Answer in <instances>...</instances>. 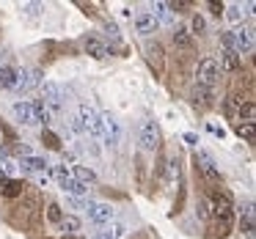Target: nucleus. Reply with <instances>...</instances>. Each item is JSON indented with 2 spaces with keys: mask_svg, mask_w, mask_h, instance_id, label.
<instances>
[{
  "mask_svg": "<svg viewBox=\"0 0 256 239\" xmlns=\"http://www.w3.org/2000/svg\"><path fill=\"white\" fill-rule=\"evenodd\" d=\"M218 77H220V66H218L215 58H204V61H198V66H196V80H198V83L196 85L212 88V85L218 83Z\"/></svg>",
  "mask_w": 256,
  "mask_h": 239,
  "instance_id": "f257e3e1",
  "label": "nucleus"
},
{
  "mask_svg": "<svg viewBox=\"0 0 256 239\" xmlns=\"http://www.w3.org/2000/svg\"><path fill=\"white\" fill-rule=\"evenodd\" d=\"M78 118L83 121V127H86V132H88V135L102 138V113H96L91 105H80Z\"/></svg>",
  "mask_w": 256,
  "mask_h": 239,
  "instance_id": "f03ea898",
  "label": "nucleus"
},
{
  "mask_svg": "<svg viewBox=\"0 0 256 239\" xmlns=\"http://www.w3.org/2000/svg\"><path fill=\"white\" fill-rule=\"evenodd\" d=\"M228 41H232V50L237 52V55H242V52H250L254 50V30L250 28H234L228 30Z\"/></svg>",
  "mask_w": 256,
  "mask_h": 239,
  "instance_id": "7ed1b4c3",
  "label": "nucleus"
},
{
  "mask_svg": "<svg viewBox=\"0 0 256 239\" xmlns=\"http://www.w3.org/2000/svg\"><path fill=\"white\" fill-rule=\"evenodd\" d=\"M196 165H198L201 176H204L210 184H220V182H223L220 168L215 165V160H212V157L206 154V151H196Z\"/></svg>",
  "mask_w": 256,
  "mask_h": 239,
  "instance_id": "20e7f679",
  "label": "nucleus"
},
{
  "mask_svg": "<svg viewBox=\"0 0 256 239\" xmlns=\"http://www.w3.org/2000/svg\"><path fill=\"white\" fill-rule=\"evenodd\" d=\"M52 173H56V179H58V184H61L64 193H69L72 198H78V195H86V190H88V187H86V184H80V182H74L72 173H69L64 165H56V168H52Z\"/></svg>",
  "mask_w": 256,
  "mask_h": 239,
  "instance_id": "39448f33",
  "label": "nucleus"
},
{
  "mask_svg": "<svg viewBox=\"0 0 256 239\" xmlns=\"http://www.w3.org/2000/svg\"><path fill=\"white\" fill-rule=\"evenodd\" d=\"M42 94H44V105H47V110H61L64 107V88L58 83H52V80H44L42 83Z\"/></svg>",
  "mask_w": 256,
  "mask_h": 239,
  "instance_id": "423d86ee",
  "label": "nucleus"
},
{
  "mask_svg": "<svg viewBox=\"0 0 256 239\" xmlns=\"http://www.w3.org/2000/svg\"><path fill=\"white\" fill-rule=\"evenodd\" d=\"M160 146V132H157L154 121H144L140 124V149L144 151H157Z\"/></svg>",
  "mask_w": 256,
  "mask_h": 239,
  "instance_id": "0eeeda50",
  "label": "nucleus"
},
{
  "mask_svg": "<svg viewBox=\"0 0 256 239\" xmlns=\"http://www.w3.org/2000/svg\"><path fill=\"white\" fill-rule=\"evenodd\" d=\"M116 217V209L110 204H88V220L96 223V226H105V223H113Z\"/></svg>",
  "mask_w": 256,
  "mask_h": 239,
  "instance_id": "6e6552de",
  "label": "nucleus"
},
{
  "mask_svg": "<svg viewBox=\"0 0 256 239\" xmlns=\"http://www.w3.org/2000/svg\"><path fill=\"white\" fill-rule=\"evenodd\" d=\"M102 138L110 146H116L118 140H122V127H118V121L113 116H108V113H102Z\"/></svg>",
  "mask_w": 256,
  "mask_h": 239,
  "instance_id": "1a4fd4ad",
  "label": "nucleus"
},
{
  "mask_svg": "<svg viewBox=\"0 0 256 239\" xmlns=\"http://www.w3.org/2000/svg\"><path fill=\"white\" fill-rule=\"evenodd\" d=\"M42 83H44V80H42L39 69H25V72H20V80H17V85H14V91L25 94V91L36 88V85H42Z\"/></svg>",
  "mask_w": 256,
  "mask_h": 239,
  "instance_id": "9d476101",
  "label": "nucleus"
},
{
  "mask_svg": "<svg viewBox=\"0 0 256 239\" xmlns=\"http://www.w3.org/2000/svg\"><path fill=\"white\" fill-rule=\"evenodd\" d=\"M12 116L17 118L20 124H25V127H34V124H36L30 102H14V105H12Z\"/></svg>",
  "mask_w": 256,
  "mask_h": 239,
  "instance_id": "9b49d317",
  "label": "nucleus"
},
{
  "mask_svg": "<svg viewBox=\"0 0 256 239\" xmlns=\"http://www.w3.org/2000/svg\"><path fill=\"white\" fill-rule=\"evenodd\" d=\"M86 55H91V58H96V61H102V58L110 55V50H108V44L100 39V36H88V39H86Z\"/></svg>",
  "mask_w": 256,
  "mask_h": 239,
  "instance_id": "f8f14e48",
  "label": "nucleus"
},
{
  "mask_svg": "<svg viewBox=\"0 0 256 239\" xmlns=\"http://www.w3.org/2000/svg\"><path fill=\"white\" fill-rule=\"evenodd\" d=\"M20 165H22V171H30V173H36V176H42V173H47L50 162H47V160H42V157L25 154L22 160H20Z\"/></svg>",
  "mask_w": 256,
  "mask_h": 239,
  "instance_id": "ddd939ff",
  "label": "nucleus"
},
{
  "mask_svg": "<svg viewBox=\"0 0 256 239\" xmlns=\"http://www.w3.org/2000/svg\"><path fill=\"white\" fill-rule=\"evenodd\" d=\"M157 28H160V25H157V19L152 17L149 11H140L138 17H135V30H138L140 36H149V33H154Z\"/></svg>",
  "mask_w": 256,
  "mask_h": 239,
  "instance_id": "4468645a",
  "label": "nucleus"
},
{
  "mask_svg": "<svg viewBox=\"0 0 256 239\" xmlns=\"http://www.w3.org/2000/svg\"><path fill=\"white\" fill-rule=\"evenodd\" d=\"M152 17L157 19V25H171L174 11L168 8V3H152Z\"/></svg>",
  "mask_w": 256,
  "mask_h": 239,
  "instance_id": "2eb2a0df",
  "label": "nucleus"
},
{
  "mask_svg": "<svg viewBox=\"0 0 256 239\" xmlns=\"http://www.w3.org/2000/svg\"><path fill=\"white\" fill-rule=\"evenodd\" d=\"M17 80H20L17 66H0V88H14Z\"/></svg>",
  "mask_w": 256,
  "mask_h": 239,
  "instance_id": "dca6fc26",
  "label": "nucleus"
},
{
  "mask_svg": "<svg viewBox=\"0 0 256 239\" xmlns=\"http://www.w3.org/2000/svg\"><path fill=\"white\" fill-rule=\"evenodd\" d=\"M190 96H193V105H198V107H212V99H215L212 88H204V85H196Z\"/></svg>",
  "mask_w": 256,
  "mask_h": 239,
  "instance_id": "f3484780",
  "label": "nucleus"
},
{
  "mask_svg": "<svg viewBox=\"0 0 256 239\" xmlns=\"http://www.w3.org/2000/svg\"><path fill=\"white\" fill-rule=\"evenodd\" d=\"M220 66L226 69V72H237V69H240V55L232 50V47H223V52H220Z\"/></svg>",
  "mask_w": 256,
  "mask_h": 239,
  "instance_id": "a211bd4d",
  "label": "nucleus"
},
{
  "mask_svg": "<svg viewBox=\"0 0 256 239\" xmlns=\"http://www.w3.org/2000/svg\"><path fill=\"white\" fill-rule=\"evenodd\" d=\"M72 179L74 182H80V184H88V182H96V173L91 171V168H86V165H74L72 171Z\"/></svg>",
  "mask_w": 256,
  "mask_h": 239,
  "instance_id": "6ab92c4d",
  "label": "nucleus"
},
{
  "mask_svg": "<svg viewBox=\"0 0 256 239\" xmlns=\"http://www.w3.org/2000/svg\"><path fill=\"white\" fill-rule=\"evenodd\" d=\"M144 52H146V58H149V63H152V66L157 63V72H160V69H162V47L157 44V41H154V44L149 41V44L144 47Z\"/></svg>",
  "mask_w": 256,
  "mask_h": 239,
  "instance_id": "aec40b11",
  "label": "nucleus"
},
{
  "mask_svg": "<svg viewBox=\"0 0 256 239\" xmlns=\"http://www.w3.org/2000/svg\"><path fill=\"white\" fill-rule=\"evenodd\" d=\"M0 190H3L6 198H17V195L22 193V184H20L17 179H3V182H0Z\"/></svg>",
  "mask_w": 256,
  "mask_h": 239,
  "instance_id": "412c9836",
  "label": "nucleus"
},
{
  "mask_svg": "<svg viewBox=\"0 0 256 239\" xmlns=\"http://www.w3.org/2000/svg\"><path fill=\"white\" fill-rule=\"evenodd\" d=\"M30 107H34V118H36V124H47V121H50V110H47V105H44L42 99L30 102Z\"/></svg>",
  "mask_w": 256,
  "mask_h": 239,
  "instance_id": "4be33fe9",
  "label": "nucleus"
},
{
  "mask_svg": "<svg viewBox=\"0 0 256 239\" xmlns=\"http://www.w3.org/2000/svg\"><path fill=\"white\" fill-rule=\"evenodd\" d=\"M174 44L188 50V47L193 44V36H190V30H188V28H176V30H174Z\"/></svg>",
  "mask_w": 256,
  "mask_h": 239,
  "instance_id": "5701e85b",
  "label": "nucleus"
},
{
  "mask_svg": "<svg viewBox=\"0 0 256 239\" xmlns=\"http://www.w3.org/2000/svg\"><path fill=\"white\" fill-rule=\"evenodd\" d=\"M80 226H83V223H80V217H74V215H66V217L61 220V228L69 234V237H74V234L80 231Z\"/></svg>",
  "mask_w": 256,
  "mask_h": 239,
  "instance_id": "b1692460",
  "label": "nucleus"
},
{
  "mask_svg": "<svg viewBox=\"0 0 256 239\" xmlns=\"http://www.w3.org/2000/svg\"><path fill=\"white\" fill-rule=\"evenodd\" d=\"M237 116L242 118V124H254V118H256V107H254V102H245V105H240Z\"/></svg>",
  "mask_w": 256,
  "mask_h": 239,
  "instance_id": "393cba45",
  "label": "nucleus"
},
{
  "mask_svg": "<svg viewBox=\"0 0 256 239\" xmlns=\"http://www.w3.org/2000/svg\"><path fill=\"white\" fill-rule=\"evenodd\" d=\"M240 228H242V234L248 239H254V212H245L242 220H240Z\"/></svg>",
  "mask_w": 256,
  "mask_h": 239,
  "instance_id": "a878e982",
  "label": "nucleus"
},
{
  "mask_svg": "<svg viewBox=\"0 0 256 239\" xmlns=\"http://www.w3.org/2000/svg\"><path fill=\"white\" fill-rule=\"evenodd\" d=\"M42 140H44V146H47V149H52V151H61V140H58V135H56V132H50V129H44V132H42Z\"/></svg>",
  "mask_w": 256,
  "mask_h": 239,
  "instance_id": "bb28decb",
  "label": "nucleus"
},
{
  "mask_svg": "<svg viewBox=\"0 0 256 239\" xmlns=\"http://www.w3.org/2000/svg\"><path fill=\"white\" fill-rule=\"evenodd\" d=\"M206 30V19L201 17V14H196L193 19H190V36H201Z\"/></svg>",
  "mask_w": 256,
  "mask_h": 239,
  "instance_id": "cd10ccee",
  "label": "nucleus"
},
{
  "mask_svg": "<svg viewBox=\"0 0 256 239\" xmlns=\"http://www.w3.org/2000/svg\"><path fill=\"white\" fill-rule=\"evenodd\" d=\"M237 135L245 140V143H254L256 135H254V124H237Z\"/></svg>",
  "mask_w": 256,
  "mask_h": 239,
  "instance_id": "c85d7f7f",
  "label": "nucleus"
},
{
  "mask_svg": "<svg viewBox=\"0 0 256 239\" xmlns=\"http://www.w3.org/2000/svg\"><path fill=\"white\" fill-rule=\"evenodd\" d=\"M223 14H226V19H228V22H234V25L242 22V8H240V6H228V8H223Z\"/></svg>",
  "mask_w": 256,
  "mask_h": 239,
  "instance_id": "c756f323",
  "label": "nucleus"
},
{
  "mask_svg": "<svg viewBox=\"0 0 256 239\" xmlns=\"http://www.w3.org/2000/svg\"><path fill=\"white\" fill-rule=\"evenodd\" d=\"M196 215H198V220H210V201H206V198H198Z\"/></svg>",
  "mask_w": 256,
  "mask_h": 239,
  "instance_id": "7c9ffc66",
  "label": "nucleus"
},
{
  "mask_svg": "<svg viewBox=\"0 0 256 239\" xmlns=\"http://www.w3.org/2000/svg\"><path fill=\"white\" fill-rule=\"evenodd\" d=\"M47 220H50V223H61V220H64L61 206H58V204H50V206H47Z\"/></svg>",
  "mask_w": 256,
  "mask_h": 239,
  "instance_id": "2f4dec72",
  "label": "nucleus"
},
{
  "mask_svg": "<svg viewBox=\"0 0 256 239\" xmlns=\"http://www.w3.org/2000/svg\"><path fill=\"white\" fill-rule=\"evenodd\" d=\"M108 231L113 234V239H122L124 234H127V226H124V223H113V226L108 228Z\"/></svg>",
  "mask_w": 256,
  "mask_h": 239,
  "instance_id": "473e14b6",
  "label": "nucleus"
},
{
  "mask_svg": "<svg viewBox=\"0 0 256 239\" xmlns=\"http://www.w3.org/2000/svg\"><path fill=\"white\" fill-rule=\"evenodd\" d=\"M179 176V160H168V182Z\"/></svg>",
  "mask_w": 256,
  "mask_h": 239,
  "instance_id": "72a5a7b5",
  "label": "nucleus"
},
{
  "mask_svg": "<svg viewBox=\"0 0 256 239\" xmlns=\"http://www.w3.org/2000/svg\"><path fill=\"white\" fill-rule=\"evenodd\" d=\"M223 107H226V113H228V116H237V110H240V105L234 102V96H228V99L223 102Z\"/></svg>",
  "mask_w": 256,
  "mask_h": 239,
  "instance_id": "f704fd0d",
  "label": "nucleus"
},
{
  "mask_svg": "<svg viewBox=\"0 0 256 239\" xmlns=\"http://www.w3.org/2000/svg\"><path fill=\"white\" fill-rule=\"evenodd\" d=\"M22 11L28 14V17H36V14L42 11V6H39V3H25V6H22Z\"/></svg>",
  "mask_w": 256,
  "mask_h": 239,
  "instance_id": "c9c22d12",
  "label": "nucleus"
},
{
  "mask_svg": "<svg viewBox=\"0 0 256 239\" xmlns=\"http://www.w3.org/2000/svg\"><path fill=\"white\" fill-rule=\"evenodd\" d=\"M72 129H74L78 135H88V132H86V127H83V121H80V118H72Z\"/></svg>",
  "mask_w": 256,
  "mask_h": 239,
  "instance_id": "e433bc0d",
  "label": "nucleus"
},
{
  "mask_svg": "<svg viewBox=\"0 0 256 239\" xmlns=\"http://www.w3.org/2000/svg\"><path fill=\"white\" fill-rule=\"evenodd\" d=\"M66 206L69 209H83V201L80 198H66Z\"/></svg>",
  "mask_w": 256,
  "mask_h": 239,
  "instance_id": "4c0bfd02",
  "label": "nucleus"
},
{
  "mask_svg": "<svg viewBox=\"0 0 256 239\" xmlns=\"http://www.w3.org/2000/svg\"><path fill=\"white\" fill-rule=\"evenodd\" d=\"M223 8H226V6H220V3H210V11L215 14V17H220V14H223Z\"/></svg>",
  "mask_w": 256,
  "mask_h": 239,
  "instance_id": "58836bf2",
  "label": "nucleus"
},
{
  "mask_svg": "<svg viewBox=\"0 0 256 239\" xmlns=\"http://www.w3.org/2000/svg\"><path fill=\"white\" fill-rule=\"evenodd\" d=\"M94 239H113V234L108 231V228H102V231H96V234H94Z\"/></svg>",
  "mask_w": 256,
  "mask_h": 239,
  "instance_id": "ea45409f",
  "label": "nucleus"
},
{
  "mask_svg": "<svg viewBox=\"0 0 256 239\" xmlns=\"http://www.w3.org/2000/svg\"><path fill=\"white\" fill-rule=\"evenodd\" d=\"M105 30H108V33H110V36H113V39H116V36H118V28H116V25H113V22H105Z\"/></svg>",
  "mask_w": 256,
  "mask_h": 239,
  "instance_id": "a19ab883",
  "label": "nucleus"
},
{
  "mask_svg": "<svg viewBox=\"0 0 256 239\" xmlns=\"http://www.w3.org/2000/svg\"><path fill=\"white\" fill-rule=\"evenodd\" d=\"M184 140H188V143H196V140H198V138H196L193 132H184Z\"/></svg>",
  "mask_w": 256,
  "mask_h": 239,
  "instance_id": "79ce46f5",
  "label": "nucleus"
},
{
  "mask_svg": "<svg viewBox=\"0 0 256 239\" xmlns=\"http://www.w3.org/2000/svg\"><path fill=\"white\" fill-rule=\"evenodd\" d=\"M0 66H3V52H0Z\"/></svg>",
  "mask_w": 256,
  "mask_h": 239,
  "instance_id": "37998d69",
  "label": "nucleus"
}]
</instances>
